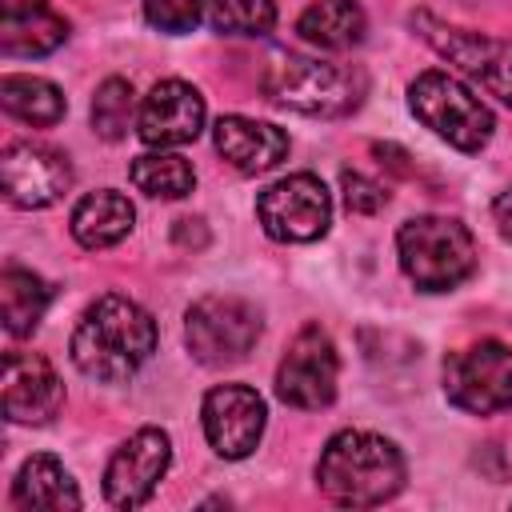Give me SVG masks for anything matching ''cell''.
Here are the masks:
<instances>
[{
  "mask_svg": "<svg viewBox=\"0 0 512 512\" xmlns=\"http://www.w3.org/2000/svg\"><path fill=\"white\" fill-rule=\"evenodd\" d=\"M0 104L8 116L32 124V128H52L64 120V92L44 80V76H20V72H8L0 76Z\"/></svg>",
  "mask_w": 512,
  "mask_h": 512,
  "instance_id": "obj_21",
  "label": "cell"
},
{
  "mask_svg": "<svg viewBox=\"0 0 512 512\" xmlns=\"http://www.w3.org/2000/svg\"><path fill=\"white\" fill-rule=\"evenodd\" d=\"M404 456L388 436L344 428L336 432L320 460H316V484L332 504L344 508H372L392 500L404 488Z\"/></svg>",
  "mask_w": 512,
  "mask_h": 512,
  "instance_id": "obj_2",
  "label": "cell"
},
{
  "mask_svg": "<svg viewBox=\"0 0 512 512\" xmlns=\"http://www.w3.org/2000/svg\"><path fill=\"white\" fill-rule=\"evenodd\" d=\"M260 228L280 244H308L320 240L332 224V196L320 176L292 172L276 184H268L256 200Z\"/></svg>",
  "mask_w": 512,
  "mask_h": 512,
  "instance_id": "obj_8",
  "label": "cell"
},
{
  "mask_svg": "<svg viewBox=\"0 0 512 512\" xmlns=\"http://www.w3.org/2000/svg\"><path fill=\"white\" fill-rule=\"evenodd\" d=\"M260 88L280 108L336 120V116H348L360 108L368 80L360 68H348V64L276 52V56H268V64L260 72Z\"/></svg>",
  "mask_w": 512,
  "mask_h": 512,
  "instance_id": "obj_3",
  "label": "cell"
},
{
  "mask_svg": "<svg viewBox=\"0 0 512 512\" xmlns=\"http://www.w3.org/2000/svg\"><path fill=\"white\" fill-rule=\"evenodd\" d=\"M444 396L472 416L512 408V348L504 340H476L444 360Z\"/></svg>",
  "mask_w": 512,
  "mask_h": 512,
  "instance_id": "obj_7",
  "label": "cell"
},
{
  "mask_svg": "<svg viewBox=\"0 0 512 512\" xmlns=\"http://www.w3.org/2000/svg\"><path fill=\"white\" fill-rule=\"evenodd\" d=\"M296 32H300V40H308L324 52H348L364 40L368 16L356 0H316L300 12Z\"/></svg>",
  "mask_w": 512,
  "mask_h": 512,
  "instance_id": "obj_20",
  "label": "cell"
},
{
  "mask_svg": "<svg viewBox=\"0 0 512 512\" xmlns=\"http://www.w3.org/2000/svg\"><path fill=\"white\" fill-rule=\"evenodd\" d=\"M260 328V312L244 296H200L184 316L188 352L208 368L244 360L256 348Z\"/></svg>",
  "mask_w": 512,
  "mask_h": 512,
  "instance_id": "obj_6",
  "label": "cell"
},
{
  "mask_svg": "<svg viewBox=\"0 0 512 512\" xmlns=\"http://www.w3.org/2000/svg\"><path fill=\"white\" fill-rule=\"evenodd\" d=\"M48 304H52V288H48L44 276H36L28 268H4V276H0V312H4V328L12 336L36 332Z\"/></svg>",
  "mask_w": 512,
  "mask_h": 512,
  "instance_id": "obj_22",
  "label": "cell"
},
{
  "mask_svg": "<svg viewBox=\"0 0 512 512\" xmlns=\"http://www.w3.org/2000/svg\"><path fill=\"white\" fill-rule=\"evenodd\" d=\"M408 108L424 128H432L460 152H480L496 132L492 108L468 84L440 68H428L408 84Z\"/></svg>",
  "mask_w": 512,
  "mask_h": 512,
  "instance_id": "obj_5",
  "label": "cell"
},
{
  "mask_svg": "<svg viewBox=\"0 0 512 512\" xmlns=\"http://www.w3.org/2000/svg\"><path fill=\"white\" fill-rule=\"evenodd\" d=\"M172 464V440L164 428L132 432L104 468V496L112 508H144Z\"/></svg>",
  "mask_w": 512,
  "mask_h": 512,
  "instance_id": "obj_11",
  "label": "cell"
},
{
  "mask_svg": "<svg viewBox=\"0 0 512 512\" xmlns=\"http://www.w3.org/2000/svg\"><path fill=\"white\" fill-rule=\"evenodd\" d=\"M68 352L88 380L124 384L156 352V320L136 300L108 292L84 308Z\"/></svg>",
  "mask_w": 512,
  "mask_h": 512,
  "instance_id": "obj_1",
  "label": "cell"
},
{
  "mask_svg": "<svg viewBox=\"0 0 512 512\" xmlns=\"http://www.w3.org/2000/svg\"><path fill=\"white\" fill-rule=\"evenodd\" d=\"M212 144L244 176H260L288 156V132L248 116H220L212 128Z\"/></svg>",
  "mask_w": 512,
  "mask_h": 512,
  "instance_id": "obj_16",
  "label": "cell"
},
{
  "mask_svg": "<svg viewBox=\"0 0 512 512\" xmlns=\"http://www.w3.org/2000/svg\"><path fill=\"white\" fill-rule=\"evenodd\" d=\"M204 12H208V0H144V20L168 36L192 32Z\"/></svg>",
  "mask_w": 512,
  "mask_h": 512,
  "instance_id": "obj_26",
  "label": "cell"
},
{
  "mask_svg": "<svg viewBox=\"0 0 512 512\" xmlns=\"http://www.w3.org/2000/svg\"><path fill=\"white\" fill-rule=\"evenodd\" d=\"M68 40V20L48 0H0V52L48 56Z\"/></svg>",
  "mask_w": 512,
  "mask_h": 512,
  "instance_id": "obj_17",
  "label": "cell"
},
{
  "mask_svg": "<svg viewBox=\"0 0 512 512\" xmlns=\"http://www.w3.org/2000/svg\"><path fill=\"white\" fill-rule=\"evenodd\" d=\"M128 180L152 200H180L196 188V172L180 152L152 148L128 164Z\"/></svg>",
  "mask_w": 512,
  "mask_h": 512,
  "instance_id": "obj_23",
  "label": "cell"
},
{
  "mask_svg": "<svg viewBox=\"0 0 512 512\" xmlns=\"http://www.w3.org/2000/svg\"><path fill=\"white\" fill-rule=\"evenodd\" d=\"M12 504L16 508H40V512H72L80 508V488L68 476V468L56 456H28L12 480Z\"/></svg>",
  "mask_w": 512,
  "mask_h": 512,
  "instance_id": "obj_18",
  "label": "cell"
},
{
  "mask_svg": "<svg viewBox=\"0 0 512 512\" xmlns=\"http://www.w3.org/2000/svg\"><path fill=\"white\" fill-rule=\"evenodd\" d=\"M340 188H344V204H348V212L372 216V212H380V208L388 204V192H384L376 180L360 176V172H340Z\"/></svg>",
  "mask_w": 512,
  "mask_h": 512,
  "instance_id": "obj_27",
  "label": "cell"
},
{
  "mask_svg": "<svg viewBox=\"0 0 512 512\" xmlns=\"http://www.w3.org/2000/svg\"><path fill=\"white\" fill-rule=\"evenodd\" d=\"M204 128V96L184 80H160L140 104L136 132L148 148H180L192 144Z\"/></svg>",
  "mask_w": 512,
  "mask_h": 512,
  "instance_id": "obj_14",
  "label": "cell"
},
{
  "mask_svg": "<svg viewBox=\"0 0 512 512\" xmlns=\"http://www.w3.org/2000/svg\"><path fill=\"white\" fill-rule=\"evenodd\" d=\"M412 28L456 68H464L472 80H480L492 96H500L512 108V40H496L484 32H468V28H448L440 20H432L428 12L412 16Z\"/></svg>",
  "mask_w": 512,
  "mask_h": 512,
  "instance_id": "obj_10",
  "label": "cell"
},
{
  "mask_svg": "<svg viewBox=\"0 0 512 512\" xmlns=\"http://www.w3.org/2000/svg\"><path fill=\"white\" fill-rule=\"evenodd\" d=\"M0 188L16 208H48L72 188V164L44 144L20 140L0 156Z\"/></svg>",
  "mask_w": 512,
  "mask_h": 512,
  "instance_id": "obj_13",
  "label": "cell"
},
{
  "mask_svg": "<svg viewBox=\"0 0 512 512\" xmlns=\"http://www.w3.org/2000/svg\"><path fill=\"white\" fill-rule=\"evenodd\" d=\"M140 120V112H136V92H132V84L128 80H120V76H108L100 88H96V100H92V128H96V136H104V140H124L128 136V128Z\"/></svg>",
  "mask_w": 512,
  "mask_h": 512,
  "instance_id": "obj_24",
  "label": "cell"
},
{
  "mask_svg": "<svg viewBox=\"0 0 512 512\" xmlns=\"http://www.w3.org/2000/svg\"><path fill=\"white\" fill-rule=\"evenodd\" d=\"M336 380H340V356L332 336L320 324H304L276 368V396L292 408L316 412L336 400Z\"/></svg>",
  "mask_w": 512,
  "mask_h": 512,
  "instance_id": "obj_9",
  "label": "cell"
},
{
  "mask_svg": "<svg viewBox=\"0 0 512 512\" xmlns=\"http://www.w3.org/2000/svg\"><path fill=\"white\" fill-rule=\"evenodd\" d=\"M396 256L420 292H452L476 268V240L452 216H416L400 224Z\"/></svg>",
  "mask_w": 512,
  "mask_h": 512,
  "instance_id": "obj_4",
  "label": "cell"
},
{
  "mask_svg": "<svg viewBox=\"0 0 512 512\" xmlns=\"http://www.w3.org/2000/svg\"><path fill=\"white\" fill-rule=\"evenodd\" d=\"M132 220H136V208L124 192H112V188H100V192H88L76 208H72V236L80 248H112L120 244L128 232H132Z\"/></svg>",
  "mask_w": 512,
  "mask_h": 512,
  "instance_id": "obj_19",
  "label": "cell"
},
{
  "mask_svg": "<svg viewBox=\"0 0 512 512\" xmlns=\"http://www.w3.org/2000/svg\"><path fill=\"white\" fill-rule=\"evenodd\" d=\"M204 16L224 36H264L276 24V0H208Z\"/></svg>",
  "mask_w": 512,
  "mask_h": 512,
  "instance_id": "obj_25",
  "label": "cell"
},
{
  "mask_svg": "<svg viewBox=\"0 0 512 512\" xmlns=\"http://www.w3.org/2000/svg\"><path fill=\"white\" fill-rule=\"evenodd\" d=\"M492 220H496L500 236L512 244V188H504V192L496 196V204H492Z\"/></svg>",
  "mask_w": 512,
  "mask_h": 512,
  "instance_id": "obj_28",
  "label": "cell"
},
{
  "mask_svg": "<svg viewBox=\"0 0 512 512\" xmlns=\"http://www.w3.org/2000/svg\"><path fill=\"white\" fill-rule=\"evenodd\" d=\"M200 420H204V436H208L216 456L244 460V456L256 452V444L264 436L268 408H264L256 388H248V384H220V388H212L204 396Z\"/></svg>",
  "mask_w": 512,
  "mask_h": 512,
  "instance_id": "obj_12",
  "label": "cell"
},
{
  "mask_svg": "<svg viewBox=\"0 0 512 512\" xmlns=\"http://www.w3.org/2000/svg\"><path fill=\"white\" fill-rule=\"evenodd\" d=\"M64 404V384L40 352L4 356V416L12 424H48Z\"/></svg>",
  "mask_w": 512,
  "mask_h": 512,
  "instance_id": "obj_15",
  "label": "cell"
}]
</instances>
